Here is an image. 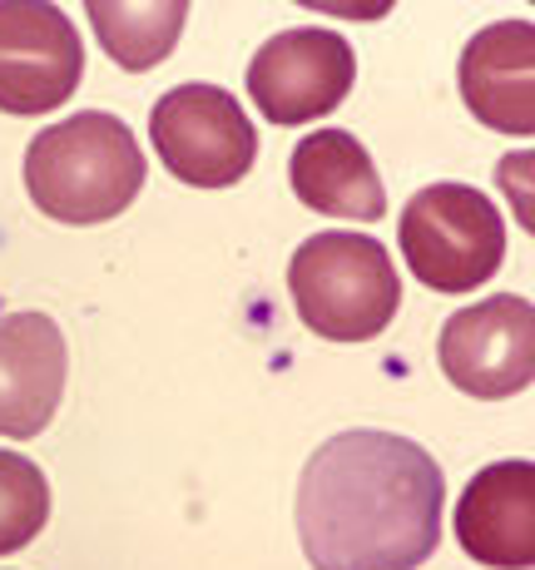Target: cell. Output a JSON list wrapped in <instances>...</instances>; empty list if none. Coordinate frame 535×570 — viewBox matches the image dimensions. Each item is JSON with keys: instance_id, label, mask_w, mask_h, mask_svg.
<instances>
[{"instance_id": "cell-1", "label": "cell", "mask_w": 535, "mask_h": 570, "mask_svg": "<svg viewBox=\"0 0 535 570\" xmlns=\"http://www.w3.org/2000/svg\"><path fill=\"white\" fill-rule=\"evenodd\" d=\"M446 481L397 432H337L298 476V541L313 570H412L442 541Z\"/></svg>"}, {"instance_id": "cell-2", "label": "cell", "mask_w": 535, "mask_h": 570, "mask_svg": "<svg viewBox=\"0 0 535 570\" xmlns=\"http://www.w3.org/2000/svg\"><path fill=\"white\" fill-rule=\"evenodd\" d=\"M145 149L119 115L85 109L40 129L26 149V189L60 224L119 218L145 189Z\"/></svg>"}, {"instance_id": "cell-3", "label": "cell", "mask_w": 535, "mask_h": 570, "mask_svg": "<svg viewBox=\"0 0 535 570\" xmlns=\"http://www.w3.org/2000/svg\"><path fill=\"white\" fill-rule=\"evenodd\" d=\"M298 317L327 343H367L397 317L402 283L387 248L367 234H313L288 263Z\"/></svg>"}, {"instance_id": "cell-4", "label": "cell", "mask_w": 535, "mask_h": 570, "mask_svg": "<svg viewBox=\"0 0 535 570\" xmlns=\"http://www.w3.org/2000/svg\"><path fill=\"white\" fill-rule=\"evenodd\" d=\"M402 258L436 293H472L506 263V224L472 184H427L402 214Z\"/></svg>"}, {"instance_id": "cell-5", "label": "cell", "mask_w": 535, "mask_h": 570, "mask_svg": "<svg viewBox=\"0 0 535 570\" xmlns=\"http://www.w3.org/2000/svg\"><path fill=\"white\" fill-rule=\"evenodd\" d=\"M164 169L194 189H228L258 159V135L244 105L218 85H174L149 115Z\"/></svg>"}, {"instance_id": "cell-6", "label": "cell", "mask_w": 535, "mask_h": 570, "mask_svg": "<svg viewBox=\"0 0 535 570\" xmlns=\"http://www.w3.org/2000/svg\"><path fill=\"white\" fill-rule=\"evenodd\" d=\"M357 80V60L337 30L298 26L258 46L248 65V95L268 125H308L347 100Z\"/></svg>"}, {"instance_id": "cell-7", "label": "cell", "mask_w": 535, "mask_h": 570, "mask_svg": "<svg viewBox=\"0 0 535 570\" xmlns=\"http://www.w3.org/2000/svg\"><path fill=\"white\" fill-rule=\"evenodd\" d=\"M442 372L466 397H516L535 377V308L521 293L472 303L442 327Z\"/></svg>"}, {"instance_id": "cell-8", "label": "cell", "mask_w": 535, "mask_h": 570, "mask_svg": "<svg viewBox=\"0 0 535 570\" xmlns=\"http://www.w3.org/2000/svg\"><path fill=\"white\" fill-rule=\"evenodd\" d=\"M80 70V36L60 6L0 0V109L6 115H46L70 100Z\"/></svg>"}, {"instance_id": "cell-9", "label": "cell", "mask_w": 535, "mask_h": 570, "mask_svg": "<svg viewBox=\"0 0 535 570\" xmlns=\"http://www.w3.org/2000/svg\"><path fill=\"white\" fill-rule=\"evenodd\" d=\"M65 333L46 313L0 317V436H40L65 397Z\"/></svg>"}, {"instance_id": "cell-10", "label": "cell", "mask_w": 535, "mask_h": 570, "mask_svg": "<svg viewBox=\"0 0 535 570\" xmlns=\"http://www.w3.org/2000/svg\"><path fill=\"white\" fill-rule=\"evenodd\" d=\"M456 541L491 570L535 566V466L496 462L476 471L456 501Z\"/></svg>"}, {"instance_id": "cell-11", "label": "cell", "mask_w": 535, "mask_h": 570, "mask_svg": "<svg viewBox=\"0 0 535 570\" xmlns=\"http://www.w3.org/2000/svg\"><path fill=\"white\" fill-rule=\"evenodd\" d=\"M462 100L501 135H535V26L496 20L462 50Z\"/></svg>"}, {"instance_id": "cell-12", "label": "cell", "mask_w": 535, "mask_h": 570, "mask_svg": "<svg viewBox=\"0 0 535 570\" xmlns=\"http://www.w3.org/2000/svg\"><path fill=\"white\" fill-rule=\"evenodd\" d=\"M288 179L293 194L327 218L373 224L387 214V189L377 179V164L363 149V139H353L347 129H318V135L298 139L288 159Z\"/></svg>"}, {"instance_id": "cell-13", "label": "cell", "mask_w": 535, "mask_h": 570, "mask_svg": "<svg viewBox=\"0 0 535 570\" xmlns=\"http://www.w3.org/2000/svg\"><path fill=\"white\" fill-rule=\"evenodd\" d=\"M95 36L109 50V60L125 70H155V65L179 46L189 6L184 0H159V6H115V0H90Z\"/></svg>"}, {"instance_id": "cell-14", "label": "cell", "mask_w": 535, "mask_h": 570, "mask_svg": "<svg viewBox=\"0 0 535 570\" xmlns=\"http://www.w3.org/2000/svg\"><path fill=\"white\" fill-rule=\"evenodd\" d=\"M50 521V481L30 456L0 452V556L30 546Z\"/></svg>"}]
</instances>
